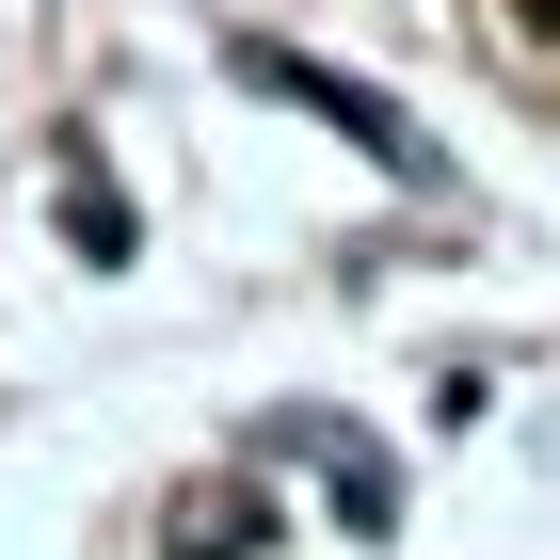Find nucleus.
I'll return each mask as SVG.
<instances>
[{
  "mask_svg": "<svg viewBox=\"0 0 560 560\" xmlns=\"http://www.w3.org/2000/svg\"><path fill=\"white\" fill-rule=\"evenodd\" d=\"M513 16H528V33H560V0H513Z\"/></svg>",
  "mask_w": 560,
  "mask_h": 560,
  "instance_id": "nucleus-1",
  "label": "nucleus"
}]
</instances>
